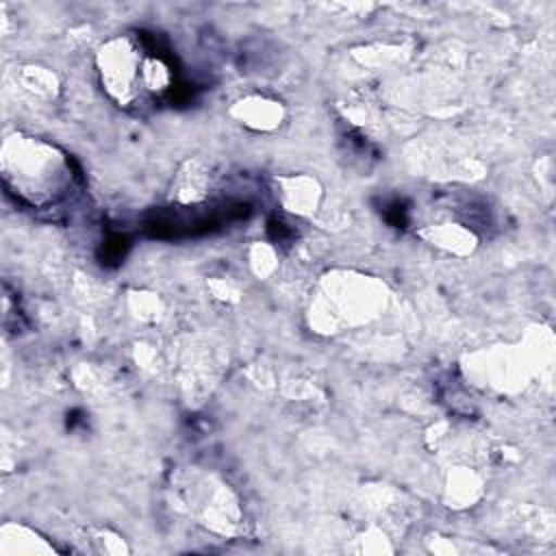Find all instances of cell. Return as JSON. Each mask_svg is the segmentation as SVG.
Instances as JSON below:
<instances>
[{"instance_id":"6da1fadb","label":"cell","mask_w":556,"mask_h":556,"mask_svg":"<svg viewBox=\"0 0 556 556\" xmlns=\"http://www.w3.org/2000/svg\"><path fill=\"white\" fill-rule=\"evenodd\" d=\"M35 167L30 165L24 146H4V180L17 198L33 206H46L61 198V189L67 182V167L61 156L43 143H33Z\"/></svg>"}]
</instances>
